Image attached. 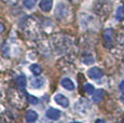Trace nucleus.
<instances>
[{"label":"nucleus","mask_w":124,"mask_h":123,"mask_svg":"<svg viewBox=\"0 0 124 123\" xmlns=\"http://www.w3.org/2000/svg\"><path fill=\"white\" fill-rule=\"evenodd\" d=\"M71 123H81V122H71Z\"/></svg>","instance_id":"nucleus-20"},{"label":"nucleus","mask_w":124,"mask_h":123,"mask_svg":"<svg viewBox=\"0 0 124 123\" xmlns=\"http://www.w3.org/2000/svg\"><path fill=\"white\" fill-rule=\"evenodd\" d=\"M123 123H124V121H123Z\"/></svg>","instance_id":"nucleus-22"},{"label":"nucleus","mask_w":124,"mask_h":123,"mask_svg":"<svg viewBox=\"0 0 124 123\" xmlns=\"http://www.w3.org/2000/svg\"><path fill=\"white\" fill-rule=\"evenodd\" d=\"M28 99H29L30 104H32V105H37V104L39 103V100H38V98H37V97H35V96L28 95Z\"/></svg>","instance_id":"nucleus-15"},{"label":"nucleus","mask_w":124,"mask_h":123,"mask_svg":"<svg viewBox=\"0 0 124 123\" xmlns=\"http://www.w3.org/2000/svg\"><path fill=\"white\" fill-rule=\"evenodd\" d=\"M39 7L44 12H50L53 8V0H41L39 3Z\"/></svg>","instance_id":"nucleus-4"},{"label":"nucleus","mask_w":124,"mask_h":123,"mask_svg":"<svg viewBox=\"0 0 124 123\" xmlns=\"http://www.w3.org/2000/svg\"><path fill=\"white\" fill-rule=\"evenodd\" d=\"M84 91L86 92V93H89V94H94V92H95V89H94V86L92 85V84H85L84 85Z\"/></svg>","instance_id":"nucleus-14"},{"label":"nucleus","mask_w":124,"mask_h":123,"mask_svg":"<svg viewBox=\"0 0 124 123\" xmlns=\"http://www.w3.org/2000/svg\"><path fill=\"white\" fill-rule=\"evenodd\" d=\"M30 70H31V72H32V74H34L35 76H39V75L42 72L41 66L38 65V64H32V65L30 66Z\"/></svg>","instance_id":"nucleus-9"},{"label":"nucleus","mask_w":124,"mask_h":123,"mask_svg":"<svg viewBox=\"0 0 124 123\" xmlns=\"http://www.w3.org/2000/svg\"><path fill=\"white\" fill-rule=\"evenodd\" d=\"M36 3H37V0H23V4L26 9L28 10H31L35 8Z\"/></svg>","instance_id":"nucleus-10"},{"label":"nucleus","mask_w":124,"mask_h":123,"mask_svg":"<svg viewBox=\"0 0 124 123\" xmlns=\"http://www.w3.org/2000/svg\"><path fill=\"white\" fill-rule=\"evenodd\" d=\"M43 84H44V80L42 78H37V79H34L31 81L32 89H40L41 86H43Z\"/></svg>","instance_id":"nucleus-8"},{"label":"nucleus","mask_w":124,"mask_h":123,"mask_svg":"<svg viewBox=\"0 0 124 123\" xmlns=\"http://www.w3.org/2000/svg\"><path fill=\"white\" fill-rule=\"evenodd\" d=\"M87 75H89V77L91 79H99V78H101L102 76H104V72H102V70L101 68L98 67H92L89 69V71H87Z\"/></svg>","instance_id":"nucleus-1"},{"label":"nucleus","mask_w":124,"mask_h":123,"mask_svg":"<svg viewBox=\"0 0 124 123\" xmlns=\"http://www.w3.org/2000/svg\"><path fill=\"white\" fill-rule=\"evenodd\" d=\"M116 16V18H118V20H120V21L124 20V4H123V6H120L118 8Z\"/></svg>","instance_id":"nucleus-12"},{"label":"nucleus","mask_w":124,"mask_h":123,"mask_svg":"<svg viewBox=\"0 0 124 123\" xmlns=\"http://www.w3.org/2000/svg\"><path fill=\"white\" fill-rule=\"evenodd\" d=\"M120 90L124 93V81H122V82L120 83Z\"/></svg>","instance_id":"nucleus-16"},{"label":"nucleus","mask_w":124,"mask_h":123,"mask_svg":"<svg viewBox=\"0 0 124 123\" xmlns=\"http://www.w3.org/2000/svg\"><path fill=\"white\" fill-rule=\"evenodd\" d=\"M105 38H106L107 41L111 42L113 39V31L111 29H107L106 31H105Z\"/></svg>","instance_id":"nucleus-13"},{"label":"nucleus","mask_w":124,"mask_h":123,"mask_svg":"<svg viewBox=\"0 0 124 123\" xmlns=\"http://www.w3.org/2000/svg\"><path fill=\"white\" fill-rule=\"evenodd\" d=\"M61 83H62V86H63L64 89H66L67 91H72V90L75 89V84H73V82L71 81L69 78H64Z\"/></svg>","instance_id":"nucleus-5"},{"label":"nucleus","mask_w":124,"mask_h":123,"mask_svg":"<svg viewBox=\"0 0 124 123\" xmlns=\"http://www.w3.org/2000/svg\"><path fill=\"white\" fill-rule=\"evenodd\" d=\"M38 119V113L35 110H28L26 113V120L28 123H32Z\"/></svg>","instance_id":"nucleus-6"},{"label":"nucleus","mask_w":124,"mask_h":123,"mask_svg":"<svg viewBox=\"0 0 124 123\" xmlns=\"http://www.w3.org/2000/svg\"><path fill=\"white\" fill-rule=\"evenodd\" d=\"M16 82H17V85L20 87H25L26 84H27V80H26V77L24 75H21L17 77V79H16Z\"/></svg>","instance_id":"nucleus-11"},{"label":"nucleus","mask_w":124,"mask_h":123,"mask_svg":"<svg viewBox=\"0 0 124 123\" xmlns=\"http://www.w3.org/2000/svg\"><path fill=\"white\" fill-rule=\"evenodd\" d=\"M45 115L50 120H58L59 117H61V111L55 109V108H49L45 112Z\"/></svg>","instance_id":"nucleus-3"},{"label":"nucleus","mask_w":124,"mask_h":123,"mask_svg":"<svg viewBox=\"0 0 124 123\" xmlns=\"http://www.w3.org/2000/svg\"><path fill=\"white\" fill-rule=\"evenodd\" d=\"M54 99H55L56 104H58L59 106H62V107H68L69 106V99L66 97V96H64L63 94H56L55 96H54Z\"/></svg>","instance_id":"nucleus-2"},{"label":"nucleus","mask_w":124,"mask_h":123,"mask_svg":"<svg viewBox=\"0 0 124 123\" xmlns=\"http://www.w3.org/2000/svg\"><path fill=\"white\" fill-rule=\"evenodd\" d=\"M105 96V91L101 89L99 90H96V91L94 92V94H93V100L95 101V103H98V101H101L102 98H104Z\"/></svg>","instance_id":"nucleus-7"},{"label":"nucleus","mask_w":124,"mask_h":123,"mask_svg":"<svg viewBox=\"0 0 124 123\" xmlns=\"http://www.w3.org/2000/svg\"><path fill=\"white\" fill-rule=\"evenodd\" d=\"M95 123H106V121L105 120H102V119H98V120H96V122Z\"/></svg>","instance_id":"nucleus-18"},{"label":"nucleus","mask_w":124,"mask_h":123,"mask_svg":"<svg viewBox=\"0 0 124 123\" xmlns=\"http://www.w3.org/2000/svg\"><path fill=\"white\" fill-rule=\"evenodd\" d=\"M120 99H121V101H122V103L124 104V94H123L122 96H121V98H120Z\"/></svg>","instance_id":"nucleus-19"},{"label":"nucleus","mask_w":124,"mask_h":123,"mask_svg":"<svg viewBox=\"0 0 124 123\" xmlns=\"http://www.w3.org/2000/svg\"><path fill=\"white\" fill-rule=\"evenodd\" d=\"M3 30H4V26L0 23V34H2V32H3Z\"/></svg>","instance_id":"nucleus-17"},{"label":"nucleus","mask_w":124,"mask_h":123,"mask_svg":"<svg viewBox=\"0 0 124 123\" xmlns=\"http://www.w3.org/2000/svg\"><path fill=\"white\" fill-rule=\"evenodd\" d=\"M0 96H1V94H0Z\"/></svg>","instance_id":"nucleus-21"}]
</instances>
